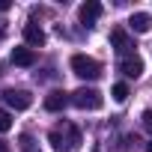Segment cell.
I'll list each match as a JSON object with an SVG mask.
<instances>
[{"mask_svg":"<svg viewBox=\"0 0 152 152\" xmlns=\"http://www.w3.org/2000/svg\"><path fill=\"white\" fill-rule=\"evenodd\" d=\"M48 143H51L57 152H78V149H81V131L75 128L72 122H63V125L51 128Z\"/></svg>","mask_w":152,"mask_h":152,"instance_id":"6da1fadb","label":"cell"},{"mask_svg":"<svg viewBox=\"0 0 152 152\" xmlns=\"http://www.w3.org/2000/svg\"><path fill=\"white\" fill-rule=\"evenodd\" d=\"M72 72L84 81H96V78H102V63L87 57V54H75L72 57Z\"/></svg>","mask_w":152,"mask_h":152,"instance_id":"7a4b0ae2","label":"cell"},{"mask_svg":"<svg viewBox=\"0 0 152 152\" xmlns=\"http://www.w3.org/2000/svg\"><path fill=\"white\" fill-rule=\"evenodd\" d=\"M72 104L81 107V110H99V107L104 104V96H102L96 87H81V90L72 93Z\"/></svg>","mask_w":152,"mask_h":152,"instance_id":"3957f363","label":"cell"},{"mask_svg":"<svg viewBox=\"0 0 152 152\" xmlns=\"http://www.w3.org/2000/svg\"><path fill=\"white\" fill-rule=\"evenodd\" d=\"M78 18H81L84 27H96V21L102 18V3H96V0H87V3H81Z\"/></svg>","mask_w":152,"mask_h":152,"instance_id":"277c9868","label":"cell"},{"mask_svg":"<svg viewBox=\"0 0 152 152\" xmlns=\"http://www.w3.org/2000/svg\"><path fill=\"white\" fill-rule=\"evenodd\" d=\"M3 99H6V104H9L12 110H27V107L33 104V96H30L27 90H6Z\"/></svg>","mask_w":152,"mask_h":152,"instance_id":"5b68a950","label":"cell"},{"mask_svg":"<svg viewBox=\"0 0 152 152\" xmlns=\"http://www.w3.org/2000/svg\"><path fill=\"white\" fill-rule=\"evenodd\" d=\"M66 104H72V93L51 90V93L45 96V110H51V113H60V110H66Z\"/></svg>","mask_w":152,"mask_h":152,"instance_id":"8992f818","label":"cell"},{"mask_svg":"<svg viewBox=\"0 0 152 152\" xmlns=\"http://www.w3.org/2000/svg\"><path fill=\"white\" fill-rule=\"evenodd\" d=\"M24 42L30 45V48H42L45 45V30L39 27V24H24Z\"/></svg>","mask_w":152,"mask_h":152,"instance_id":"52a82bcc","label":"cell"},{"mask_svg":"<svg viewBox=\"0 0 152 152\" xmlns=\"http://www.w3.org/2000/svg\"><path fill=\"white\" fill-rule=\"evenodd\" d=\"M110 42H113V48H116V51L122 54V60H125V57H131L134 45L128 42V36H125V30H122V27H116V30L110 33Z\"/></svg>","mask_w":152,"mask_h":152,"instance_id":"ba28073f","label":"cell"},{"mask_svg":"<svg viewBox=\"0 0 152 152\" xmlns=\"http://www.w3.org/2000/svg\"><path fill=\"white\" fill-rule=\"evenodd\" d=\"M119 69H122L125 78H140V75H143V60H140L137 54H131V57H125V60L119 63Z\"/></svg>","mask_w":152,"mask_h":152,"instance_id":"9c48e42d","label":"cell"},{"mask_svg":"<svg viewBox=\"0 0 152 152\" xmlns=\"http://www.w3.org/2000/svg\"><path fill=\"white\" fill-rule=\"evenodd\" d=\"M128 27H131L134 33H149V30H152V15H146V12H134V15L128 18Z\"/></svg>","mask_w":152,"mask_h":152,"instance_id":"30bf717a","label":"cell"},{"mask_svg":"<svg viewBox=\"0 0 152 152\" xmlns=\"http://www.w3.org/2000/svg\"><path fill=\"white\" fill-rule=\"evenodd\" d=\"M12 63L27 69V66L36 63V51H33V48H15V51H12Z\"/></svg>","mask_w":152,"mask_h":152,"instance_id":"8fae6325","label":"cell"},{"mask_svg":"<svg viewBox=\"0 0 152 152\" xmlns=\"http://www.w3.org/2000/svg\"><path fill=\"white\" fill-rule=\"evenodd\" d=\"M110 93H113V99H116V102H125V99H128V87H125V84H113V90H110Z\"/></svg>","mask_w":152,"mask_h":152,"instance_id":"7c38bea8","label":"cell"},{"mask_svg":"<svg viewBox=\"0 0 152 152\" xmlns=\"http://www.w3.org/2000/svg\"><path fill=\"white\" fill-rule=\"evenodd\" d=\"M18 143H21V152H36V146H33V137H30V134H21V137H18Z\"/></svg>","mask_w":152,"mask_h":152,"instance_id":"4fadbf2b","label":"cell"},{"mask_svg":"<svg viewBox=\"0 0 152 152\" xmlns=\"http://www.w3.org/2000/svg\"><path fill=\"white\" fill-rule=\"evenodd\" d=\"M9 128H12V116H9L6 110H0V134L9 131Z\"/></svg>","mask_w":152,"mask_h":152,"instance_id":"5bb4252c","label":"cell"},{"mask_svg":"<svg viewBox=\"0 0 152 152\" xmlns=\"http://www.w3.org/2000/svg\"><path fill=\"white\" fill-rule=\"evenodd\" d=\"M143 128L152 134V110H146V113H143Z\"/></svg>","mask_w":152,"mask_h":152,"instance_id":"9a60e30c","label":"cell"},{"mask_svg":"<svg viewBox=\"0 0 152 152\" xmlns=\"http://www.w3.org/2000/svg\"><path fill=\"white\" fill-rule=\"evenodd\" d=\"M9 9V0H0V12H6Z\"/></svg>","mask_w":152,"mask_h":152,"instance_id":"2e32d148","label":"cell"},{"mask_svg":"<svg viewBox=\"0 0 152 152\" xmlns=\"http://www.w3.org/2000/svg\"><path fill=\"white\" fill-rule=\"evenodd\" d=\"M0 152H9V143H3V140H0Z\"/></svg>","mask_w":152,"mask_h":152,"instance_id":"e0dca14e","label":"cell"},{"mask_svg":"<svg viewBox=\"0 0 152 152\" xmlns=\"http://www.w3.org/2000/svg\"><path fill=\"white\" fill-rule=\"evenodd\" d=\"M146 149H149V152H152V140H149V143H146Z\"/></svg>","mask_w":152,"mask_h":152,"instance_id":"ac0fdd59","label":"cell"},{"mask_svg":"<svg viewBox=\"0 0 152 152\" xmlns=\"http://www.w3.org/2000/svg\"><path fill=\"white\" fill-rule=\"evenodd\" d=\"M93 152H99V149H93Z\"/></svg>","mask_w":152,"mask_h":152,"instance_id":"d6986e66","label":"cell"}]
</instances>
